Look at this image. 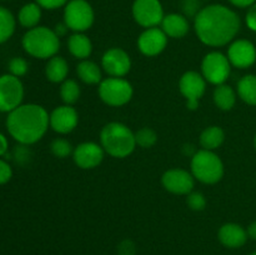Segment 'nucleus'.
Returning <instances> with one entry per match:
<instances>
[{"instance_id":"nucleus-1","label":"nucleus","mask_w":256,"mask_h":255,"mask_svg":"<svg viewBox=\"0 0 256 255\" xmlns=\"http://www.w3.org/2000/svg\"><path fill=\"white\" fill-rule=\"evenodd\" d=\"M242 22L235 12L220 4H212L200 10L194 18L198 39L212 48L225 46L239 32Z\"/></svg>"},{"instance_id":"nucleus-2","label":"nucleus","mask_w":256,"mask_h":255,"mask_svg":"<svg viewBox=\"0 0 256 255\" xmlns=\"http://www.w3.org/2000/svg\"><path fill=\"white\" fill-rule=\"evenodd\" d=\"M49 116L46 109L42 105L22 104L8 114V132L19 144H35L48 132Z\"/></svg>"},{"instance_id":"nucleus-3","label":"nucleus","mask_w":256,"mask_h":255,"mask_svg":"<svg viewBox=\"0 0 256 255\" xmlns=\"http://www.w3.org/2000/svg\"><path fill=\"white\" fill-rule=\"evenodd\" d=\"M100 145L110 156L124 159L136 148L135 132L122 122H108L100 132Z\"/></svg>"},{"instance_id":"nucleus-4","label":"nucleus","mask_w":256,"mask_h":255,"mask_svg":"<svg viewBox=\"0 0 256 255\" xmlns=\"http://www.w3.org/2000/svg\"><path fill=\"white\" fill-rule=\"evenodd\" d=\"M22 49L30 56L49 60L60 49V38L54 30L46 26H35L29 29L22 39Z\"/></svg>"},{"instance_id":"nucleus-5","label":"nucleus","mask_w":256,"mask_h":255,"mask_svg":"<svg viewBox=\"0 0 256 255\" xmlns=\"http://www.w3.org/2000/svg\"><path fill=\"white\" fill-rule=\"evenodd\" d=\"M190 172L202 184H216L224 176V162L212 150L200 149L192 158Z\"/></svg>"},{"instance_id":"nucleus-6","label":"nucleus","mask_w":256,"mask_h":255,"mask_svg":"<svg viewBox=\"0 0 256 255\" xmlns=\"http://www.w3.org/2000/svg\"><path fill=\"white\" fill-rule=\"evenodd\" d=\"M99 98L109 106L119 108L126 105L132 100L134 89L124 78H106L99 84Z\"/></svg>"},{"instance_id":"nucleus-7","label":"nucleus","mask_w":256,"mask_h":255,"mask_svg":"<svg viewBox=\"0 0 256 255\" xmlns=\"http://www.w3.org/2000/svg\"><path fill=\"white\" fill-rule=\"evenodd\" d=\"M94 10L86 0H70L64 9V22L74 32H84L94 24Z\"/></svg>"},{"instance_id":"nucleus-8","label":"nucleus","mask_w":256,"mask_h":255,"mask_svg":"<svg viewBox=\"0 0 256 255\" xmlns=\"http://www.w3.org/2000/svg\"><path fill=\"white\" fill-rule=\"evenodd\" d=\"M232 64L226 55L220 52H210L202 62V75L212 85L225 84L230 76Z\"/></svg>"},{"instance_id":"nucleus-9","label":"nucleus","mask_w":256,"mask_h":255,"mask_svg":"<svg viewBox=\"0 0 256 255\" xmlns=\"http://www.w3.org/2000/svg\"><path fill=\"white\" fill-rule=\"evenodd\" d=\"M206 80L200 72L190 70L184 72L179 80V92L186 100L189 110H196L199 102L206 92Z\"/></svg>"},{"instance_id":"nucleus-10","label":"nucleus","mask_w":256,"mask_h":255,"mask_svg":"<svg viewBox=\"0 0 256 255\" xmlns=\"http://www.w3.org/2000/svg\"><path fill=\"white\" fill-rule=\"evenodd\" d=\"M24 99V85L20 78L12 74L0 76V112H12L22 104Z\"/></svg>"},{"instance_id":"nucleus-11","label":"nucleus","mask_w":256,"mask_h":255,"mask_svg":"<svg viewBox=\"0 0 256 255\" xmlns=\"http://www.w3.org/2000/svg\"><path fill=\"white\" fill-rule=\"evenodd\" d=\"M132 16L140 26L149 29L156 28L164 19V9L159 0H135Z\"/></svg>"},{"instance_id":"nucleus-12","label":"nucleus","mask_w":256,"mask_h":255,"mask_svg":"<svg viewBox=\"0 0 256 255\" xmlns=\"http://www.w3.org/2000/svg\"><path fill=\"white\" fill-rule=\"evenodd\" d=\"M162 184L164 189L172 194L188 195L194 189L195 178L188 170L174 168L162 174Z\"/></svg>"},{"instance_id":"nucleus-13","label":"nucleus","mask_w":256,"mask_h":255,"mask_svg":"<svg viewBox=\"0 0 256 255\" xmlns=\"http://www.w3.org/2000/svg\"><path fill=\"white\" fill-rule=\"evenodd\" d=\"M105 156V150L102 145L94 142H85L74 148L72 159L75 165L82 170L95 169L102 162Z\"/></svg>"},{"instance_id":"nucleus-14","label":"nucleus","mask_w":256,"mask_h":255,"mask_svg":"<svg viewBox=\"0 0 256 255\" xmlns=\"http://www.w3.org/2000/svg\"><path fill=\"white\" fill-rule=\"evenodd\" d=\"M102 68L109 76L124 78L132 69V59L122 48H112L102 55Z\"/></svg>"},{"instance_id":"nucleus-15","label":"nucleus","mask_w":256,"mask_h":255,"mask_svg":"<svg viewBox=\"0 0 256 255\" xmlns=\"http://www.w3.org/2000/svg\"><path fill=\"white\" fill-rule=\"evenodd\" d=\"M168 45V36L159 28L145 29L138 38V49L145 56H156L162 54Z\"/></svg>"},{"instance_id":"nucleus-16","label":"nucleus","mask_w":256,"mask_h":255,"mask_svg":"<svg viewBox=\"0 0 256 255\" xmlns=\"http://www.w3.org/2000/svg\"><path fill=\"white\" fill-rule=\"evenodd\" d=\"M226 56L232 66L238 69H246L256 62V49L254 44L249 40H234L228 48Z\"/></svg>"},{"instance_id":"nucleus-17","label":"nucleus","mask_w":256,"mask_h":255,"mask_svg":"<svg viewBox=\"0 0 256 255\" xmlns=\"http://www.w3.org/2000/svg\"><path fill=\"white\" fill-rule=\"evenodd\" d=\"M79 122V114L72 105H60L56 106L49 116V125L58 134H69Z\"/></svg>"},{"instance_id":"nucleus-18","label":"nucleus","mask_w":256,"mask_h":255,"mask_svg":"<svg viewBox=\"0 0 256 255\" xmlns=\"http://www.w3.org/2000/svg\"><path fill=\"white\" fill-rule=\"evenodd\" d=\"M218 238L224 246L236 249V248L242 246L249 236H248L246 230L242 225L235 224V222H226L220 226Z\"/></svg>"},{"instance_id":"nucleus-19","label":"nucleus","mask_w":256,"mask_h":255,"mask_svg":"<svg viewBox=\"0 0 256 255\" xmlns=\"http://www.w3.org/2000/svg\"><path fill=\"white\" fill-rule=\"evenodd\" d=\"M160 26H162V32L166 34V36L172 38V39L184 38L189 32L190 28L186 16L182 14H176V12L165 15Z\"/></svg>"},{"instance_id":"nucleus-20","label":"nucleus","mask_w":256,"mask_h":255,"mask_svg":"<svg viewBox=\"0 0 256 255\" xmlns=\"http://www.w3.org/2000/svg\"><path fill=\"white\" fill-rule=\"evenodd\" d=\"M68 50L76 59L85 60L92 55V42L84 32H74L68 39Z\"/></svg>"},{"instance_id":"nucleus-21","label":"nucleus","mask_w":256,"mask_h":255,"mask_svg":"<svg viewBox=\"0 0 256 255\" xmlns=\"http://www.w3.org/2000/svg\"><path fill=\"white\" fill-rule=\"evenodd\" d=\"M68 74H69V65L64 58L55 55L48 60L45 65V76L50 82L62 84L64 80L68 79Z\"/></svg>"},{"instance_id":"nucleus-22","label":"nucleus","mask_w":256,"mask_h":255,"mask_svg":"<svg viewBox=\"0 0 256 255\" xmlns=\"http://www.w3.org/2000/svg\"><path fill=\"white\" fill-rule=\"evenodd\" d=\"M76 75L84 84L88 85L100 84L102 80V69L99 68V65L88 59L82 60L76 65Z\"/></svg>"},{"instance_id":"nucleus-23","label":"nucleus","mask_w":256,"mask_h":255,"mask_svg":"<svg viewBox=\"0 0 256 255\" xmlns=\"http://www.w3.org/2000/svg\"><path fill=\"white\" fill-rule=\"evenodd\" d=\"M225 140V132L222 128L218 125H212V126L205 128L202 132L199 138L200 146L205 150H216L222 145Z\"/></svg>"},{"instance_id":"nucleus-24","label":"nucleus","mask_w":256,"mask_h":255,"mask_svg":"<svg viewBox=\"0 0 256 255\" xmlns=\"http://www.w3.org/2000/svg\"><path fill=\"white\" fill-rule=\"evenodd\" d=\"M212 99H214L216 108H219L222 112H229L235 106L236 92H234L232 86L226 84L218 85L214 90V94H212Z\"/></svg>"},{"instance_id":"nucleus-25","label":"nucleus","mask_w":256,"mask_h":255,"mask_svg":"<svg viewBox=\"0 0 256 255\" xmlns=\"http://www.w3.org/2000/svg\"><path fill=\"white\" fill-rule=\"evenodd\" d=\"M40 19H42V8L36 2H29L25 4L18 14V20L22 28H26L28 30L38 26Z\"/></svg>"},{"instance_id":"nucleus-26","label":"nucleus","mask_w":256,"mask_h":255,"mask_svg":"<svg viewBox=\"0 0 256 255\" xmlns=\"http://www.w3.org/2000/svg\"><path fill=\"white\" fill-rule=\"evenodd\" d=\"M238 95L246 104L256 105V75H245L239 80Z\"/></svg>"},{"instance_id":"nucleus-27","label":"nucleus","mask_w":256,"mask_h":255,"mask_svg":"<svg viewBox=\"0 0 256 255\" xmlns=\"http://www.w3.org/2000/svg\"><path fill=\"white\" fill-rule=\"evenodd\" d=\"M15 26H16V22L12 12L6 8L0 6V44L8 42L12 36Z\"/></svg>"},{"instance_id":"nucleus-28","label":"nucleus","mask_w":256,"mask_h":255,"mask_svg":"<svg viewBox=\"0 0 256 255\" xmlns=\"http://www.w3.org/2000/svg\"><path fill=\"white\" fill-rule=\"evenodd\" d=\"M80 94L82 90L74 79L64 80L60 85V98L65 105H74L80 99Z\"/></svg>"},{"instance_id":"nucleus-29","label":"nucleus","mask_w":256,"mask_h":255,"mask_svg":"<svg viewBox=\"0 0 256 255\" xmlns=\"http://www.w3.org/2000/svg\"><path fill=\"white\" fill-rule=\"evenodd\" d=\"M135 142H136V146L149 149L156 144L158 134L152 128L144 126L135 132Z\"/></svg>"},{"instance_id":"nucleus-30","label":"nucleus","mask_w":256,"mask_h":255,"mask_svg":"<svg viewBox=\"0 0 256 255\" xmlns=\"http://www.w3.org/2000/svg\"><path fill=\"white\" fill-rule=\"evenodd\" d=\"M50 152H52L54 156L59 158V159H65L70 154H72L74 148H72V142L69 140L62 139V138H56L50 144Z\"/></svg>"},{"instance_id":"nucleus-31","label":"nucleus","mask_w":256,"mask_h":255,"mask_svg":"<svg viewBox=\"0 0 256 255\" xmlns=\"http://www.w3.org/2000/svg\"><path fill=\"white\" fill-rule=\"evenodd\" d=\"M206 198L200 192H192L186 196V205L192 212H202L206 208Z\"/></svg>"},{"instance_id":"nucleus-32","label":"nucleus","mask_w":256,"mask_h":255,"mask_svg":"<svg viewBox=\"0 0 256 255\" xmlns=\"http://www.w3.org/2000/svg\"><path fill=\"white\" fill-rule=\"evenodd\" d=\"M8 69H9V74L14 75V76L16 78H20L24 76L28 72V70H29V64H28V62L24 58L15 56L12 58L9 62V64H8Z\"/></svg>"},{"instance_id":"nucleus-33","label":"nucleus","mask_w":256,"mask_h":255,"mask_svg":"<svg viewBox=\"0 0 256 255\" xmlns=\"http://www.w3.org/2000/svg\"><path fill=\"white\" fill-rule=\"evenodd\" d=\"M136 246L134 242L130 239H125L118 245V255H135Z\"/></svg>"},{"instance_id":"nucleus-34","label":"nucleus","mask_w":256,"mask_h":255,"mask_svg":"<svg viewBox=\"0 0 256 255\" xmlns=\"http://www.w3.org/2000/svg\"><path fill=\"white\" fill-rule=\"evenodd\" d=\"M12 178V169L9 162L0 159V185L6 184Z\"/></svg>"},{"instance_id":"nucleus-35","label":"nucleus","mask_w":256,"mask_h":255,"mask_svg":"<svg viewBox=\"0 0 256 255\" xmlns=\"http://www.w3.org/2000/svg\"><path fill=\"white\" fill-rule=\"evenodd\" d=\"M35 2L40 8H42V9L55 10L62 6H65L69 2V0H35Z\"/></svg>"},{"instance_id":"nucleus-36","label":"nucleus","mask_w":256,"mask_h":255,"mask_svg":"<svg viewBox=\"0 0 256 255\" xmlns=\"http://www.w3.org/2000/svg\"><path fill=\"white\" fill-rule=\"evenodd\" d=\"M200 2L199 0H182V10L185 14L189 16H196L198 12L202 9H199Z\"/></svg>"},{"instance_id":"nucleus-37","label":"nucleus","mask_w":256,"mask_h":255,"mask_svg":"<svg viewBox=\"0 0 256 255\" xmlns=\"http://www.w3.org/2000/svg\"><path fill=\"white\" fill-rule=\"evenodd\" d=\"M14 158L19 164H25L30 158V152L28 149V145H18L14 152Z\"/></svg>"},{"instance_id":"nucleus-38","label":"nucleus","mask_w":256,"mask_h":255,"mask_svg":"<svg viewBox=\"0 0 256 255\" xmlns=\"http://www.w3.org/2000/svg\"><path fill=\"white\" fill-rule=\"evenodd\" d=\"M248 28L252 32H256V2L254 5L249 8V12H246V18H245Z\"/></svg>"},{"instance_id":"nucleus-39","label":"nucleus","mask_w":256,"mask_h":255,"mask_svg":"<svg viewBox=\"0 0 256 255\" xmlns=\"http://www.w3.org/2000/svg\"><path fill=\"white\" fill-rule=\"evenodd\" d=\"M8 148H9V142H8L6 136L0 132V156H4L6 154Z\"/></svg>"},{"instance_id":"nucleus-40","label":"nucleus","mask_w":256,"mask_h":255,"mask_svg":"<svg viewBox=\"0 0 256 255\" xmlns=\"http://www.w3.org/2000/svg\"><path fill=\"white\" fill-rule=\"evenodd\" d=\"M229 2L238 8H248L254 5L256 0H229Z\"/></svg>"},{"instance_id":"nucleus-41","label":"nucleus","mask_w":256,"mask_h":255,"mask_svg":"<svg viewBox=\"0 0 256 255\" xmlns=\"http://www.w3.org/2000/svg\"><path fill=\"white\" fill-rule=\"evenodd\" d=\"M68 30H69V28L66 26V24H65V22H60V24H58L56 26H55L54 32H55V34L58 35V36L62 38V36H64L65 34H66Z\"/></svg>"},{"instance_id":"nucleus-42","label":"nucleus","mask_w":256,"mask_h":255,"mask_svg":"<svg viewBox=\"0 0 256 255\" xmlns=\"http://www.w3.org/2000/svg\"><path fill=\"white\" fill-rule=\"evenodd\" d=\"M198 150L195 149V146L192 144H185L182 145V152H184L185 155H190V156H194V154Z\"/></svg>"},{"instance_id":"nucleus-43","label":"nucleus","mask_w":256,"mask_h":255,"mask_svg":"<svg viewBox=\"0 0 256 255\" xmlns=\"http://www.w3.org/2000/svg\"><path fill=\"white\" fill-rule=\"evenodd\" d=\"M246 232H248V236L252 238V240H256V222H252V224L248 226Z\"/></svg>"},{"instance_id":"nucleus-44","label":"nucleus","mask_w":256,"mask_h":255,"mask_svg":"<svg viewBox=\"0 0 256 255\" xmlns=\"http://www.w3.org/2000/svg\"><path fill=\"white\" fill-rule=\"evenodd\" d=\"M254 144H255V149H256V135H255V139H254Z\"/></svg>"},{"instance_id":"nucleus-45","label":"nucleus","mask_w":256,"mask_h":255,"mask_svg":"<svg viewBox=\"0 0 256 255\" xmlns=\"http://www.w3.org/2000/svg\"><path fill=\"white\" fill-rule=\"evenodd\" d=\"M250 255H256V252H252V254H250Z\"/></svg>"}]
</instances>
